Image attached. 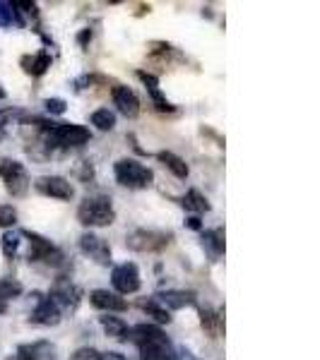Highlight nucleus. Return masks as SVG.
Returning <instances> with one entry per match:
<instances>
[{"label": "nucleus", "mask_w": 320, "mask_h": 360, "mask_svg": "<svg viewBox=\"0 0 320 360\" xmlns=\"http://www.w3.org/2000/svg\"><path fill=\"white\" fill-rule=\"evenodd\" d=\"M90 37H92V32H90V29H85V32L80 34V44L85 46V41H87V39H90Z\"/></svg>", "instance_id": "nucleus-36"}, {"label": "nucleus", "mask_w": 320, "mask_h": 360, "mask_svg": "<svg viewBox=\"0 0 320 360\" xmlns=\"http://www.w3.org/2000/svg\"><path fill=\"white\" fill-rule=\"evenodd\" d=\"M78 221L87 226V229L111 226L116 221V209L111 205V197H106V195L85 197L78 207Z\"/></svg>", "instance_id": "nucleus-2"}, {"label": "nucleus", "mask_w": 320, "mask_h": 360, "mask_svg": "<svg viewBox=\"0 0 320 360\" xmlns=\"http://www.w3.org/2000/svg\"><path fill=\"white\" fill-rule=\"evenodd\" d=\"M8 312V303H0V315H5Z\"/></svg>", "instance_id": "nucleus-37"}, {"label": "nucleus", "mask_w": 320, "mask_h": 360, "mask_svg": "<svg viewBox=\"0 0 320 360\" xmlns=\"http://www.w3.org/2000/svg\"><path fill=\"white\" fill-rule=\"evenodd\" d=\"M0 245H3V255L8 259H15L22 245V233L20 231H5V236L0 238Z\"/></svg>", "instance_id": "nucleus-24"}, {"label": "nucleus", "mask_w": 320, "mask_h": 360, "mask_svg": "<svg viewBox=\"0 0 320 360\" xmlns=\"http://www.w3.org/2000/svg\"><path fill=\"white\" fill-rule=\"evenodd\" d=\"M137 77L144 82V89H147V91H149V96H152L156 111H161V113H173V111H176V106H173V103H168V101H166V96L161 94L159 79H156L152 72H144V70H137Z\"/></svg>", "instance_id": "nucleus-16"}, {"label": "nucleus", "mask_w": 320, "mask_h": 360, "mask_svg": "<svg viewBox=\"0 0 320 360\" xmlns=\"http://www.w3.org/2000/svg\"><path fill=\"white\" fill-rule=\"evenodd\" d=\"M51 298L56 300L58 307H75L80 303V288L70 278H58L51 288Z\"/></svg>", "instance_id": "nucleus-14"}, {"label": "nucleus", "mask_w": 320, "mask_h": 360, "mask_svg": "<svg viewBox=\"0 0 320 360\" xmlns=\"http://www.w3.org/2000/svg\"><path fill=\"white\" fill-rule=\"evenodd\" d=\"M90 303L97 307V310H104L106 315H111V312H123L128 310V303L123 298H121L118 293H111L106 291V288H97V291L90 293Z\"/></svg>", "instance_id": "nucleus-13"}, {"label": "nucleus", "mask_w": 320, "mask_h": 360, "mask_svg": "<svg viewBox=\"0 0 320 360\" xmlns=\"http://www.w3.org/2000/svg\"><path fill=\"white\" fill-rule=\"evenodd\" d=\"M181 205L183 209H188V212H193V217H200V214H205L209 212V202H207V197L200 193V190H188V193L183 195V200H181Z\"/></svg>", "instance_id": "nucleus-20"}, {"label": "nucleus", "mask_w": 320, "mask_h": 360, "mask_svg": "<svg viewBox=\"0 0 320 360\" xmlns=\"http://www.w3.org/2000/svg\"><path fill=\"white\" fill-rule=\"evenodd\" d=\"M0 178H3V183H5V190H8L13 197H25L27 195L29 173H27L25 164L3 156V159H0Z\"/></svg>", "instance_id": "nucleus-6"}, {"label": "nucleus", "mask_w": 320, "mask_h": 360, "mask_svg": "<svg viewBox=\"0 0 320 360\" xmlns=\"http://www.w3.org/2000/svg\"><path fill=\"white\" fill-rule=\"evenodd\" d=\"M113 176L118 180L123 188H130V190H142V188H149L154 180V173L152 168H147L144 164H140L135 159H118L113 166Z\"/></svg>", "instance_id": "nucleus-3"}, {"label": "nucleus", "mask_w": 320, "mask_h": 360, "mask_svg": "<svg viewBox=\"0 0 320 360\" xmlns=\"http://www.w3.org/2000/svg\"><path fill=\"white\" fill-rule=\"evenodd\" d=\"M0 98H5V91L3 89H0Z\"/></svg>", "instance_id": "nucleus-38"}, {"label": "nucleus", "mask_w": 320, "mask_h": 360, "mask_svg": "<svg viewBox=\"0 0 320 360\" xmlns=\"http://www.w3.org/2000/svg\"><path fill=\"white\" fill-rule=\"evenodd\" d=\"M8 360H17V356H10V358H8Z\"/></svg>", "instance_id": "nucleus-39"}, {"label": "nucleus", "mask_w": 320, "mask_h": 360, "mask_svg": "<svg viewBox=\"0 0 320 360\" xmlns=\"http://www.w3.org/2000/svg\"><path fill=\"white\" fill-rule=\"evenodd\" d=\"M34 188L46 197H54V200H63V202L75 197V188L70 185V180L63 176H44L34 183Z\"/></svg>", "instance_id": "nucleus-9"}, {"label": "nucleus", "mask_w": 320, "mask_h": 360, "mask_svg": "<svg viewBox=\"0 0 320 360\" xmlns=\"http://www.w3.org/2000/svg\"><path fill=\"white\" fill-rule=\"evenodd\" d=\"M101 360H125V356H121V353H116V351H109V353H101Z\"/></svg>", "instance_id": "nucleus-32"}, {"label": "nucleus", "mask_w": 320, "mask_h": 360, "mask_svg": "<svg viewBox=\"0 0 320 360\" xmlns=\"http://www.w3.org/2000/svg\"><path fill=\"white\" fill-rule=\"evenodd\" d=\"M17 360H58V351L51 341H32L17 348Z\"/></svg>", "instance_id": "nucleus-12"}, {"label": "nucleus", "mask_w": 320, "mask_h": 360, "mask_svg": "<svg viewBox=\"0 0 320 360\" xmlns=\"http://www.w3.org/2000/svg\"><path fill=\"white\" fill-rule=\"evenodd\" d=\"M111 283H113L116 291H118V295L137 293V291H140V271H137V264L123 262V264L113 266V271H111Z\"/></svg>", "instance_id": "nucleus-8"}, {"label": "nucleus", "mask_w": 320, "mask_h": 360, "mask_svg": "<svg viewBox=\"0 0 320 360\" xmlns=\"http://www.w3.org/2000/svg\"><path fill=\"white\" fill-rule=\"evenodd\" d=\"M202 248L209 252L212 259H219L224 255V231L214 229V231H205L202 233Z\"/></svg>", "instance_id": "nucleus-19"}, {"label": "nucleus", "mask_w": 320, "mask_h": 360, "mask_svg": "<svg viewBox=\"0 0 320 360\" xmlns=\"http://www.w3.org/2000/svg\"><path fill=\"white\" fill-rule=\"evenodd\" d=\"M176 360H195V358H193V353H190V351H178Z\"/></svg>", "instance_id": "nucleus-35"}, {"label": "nucleus", "mask_w": 320, "mask_h": 360, "mask_svg": "<svg viewBox=\"0 0 320 360\" xmlns=\"http://www.w3.org/2000/svg\"><path fill=\"white\" fill-rule=\"evenodd\" d=\"M22 238H27V243H29V259H32V262H44L49 266L66 264V255H63V250L56 248L49 238L32 233V231H22Z\"/></svg>", "instance_id": "nucleus-4"}, {"label": "nucleus", "mask_w": 320, "mask_h": 360, "mask_svg": "<svg viewBox=\"0 0 320 360\" xmlns=\"http://www.w3.org/2000/svg\"><path fill=\"white\" fill-rule=\"evenodd\" d=\"M80 250H82L85 255H90L97 264H104V266L111 264V248H109V243L104 240V238H99L94 233H85L80 238Z\"/></svg>", "instance_id": "nucleus-10"}, {"label": "nucleus", "mask_w": 320, "mask_h": 360, "mask_svg": "<svg viewBox=\"0 0 320 360\" xmlns=\"http://www.w3.org/2000/svg\"><path fill=\"white\" fill-rule=\"evenodd\" d=\"M32 322L42 324V327H56V324L61 322V307L56 305V300L51 298V295L39 298V303L32 312Z\"/></svg>", "instance_id": "nucleus-11"}, {"label": "nucleus", "mask_w": 320, "mask_h": 360, "mask_svg": "<svg viewBox=\"0 0 320 360\" xmlns=\"http://www.w3.org/2000/svg\"><path fill=\"white\" fill-rule=\"evenodd\" d=\"M142 310L147 312V315H152L159 324H168V322H171V315H168V310H166V307H161L154 298L144 300V303H142Z\"/></svg>", "instance_id": "nucleus-28"}, {"label": "nucleus", "mask_w": 320, "mask_h": 360, "mask_svg": "<svg viewBox=\"0 0 320 360\" xmlns=\"http://www.w3.org/2000/svg\"><path fill=\"white\" fill-rule=\"evenodd\" d=\"M70 360H101V353L97 348H80L70 356Z\"/></svg>", "instance_id": "nucleus-30"}, {"label": "nucleus", "mask_w": 320, "mask_h": 360, "mask_svg": "<svg viewBox=\"0 0 320 360\" xmlns=\"http://www.w3.org/2000/svg\"><path fill=\"white\" fill-rule=\"evenodd\" d=\"M92 125L101 132H109L116 127V113L109 111V108H99V111L92 113Z\"/></svg>", "instance_id": "nucleus-25"}, {"label": "nucleus", "mask_w": 320, "mask_h": 360, "mask_svg": "<svg viewBox=\"0 0 320 360\" xmlns=\"http://www.w3.org/2000/svg\"><path fill=\"white\" fill-rule=\"evenodd\" d=\"M200 319H202V327H205L212 336L222 334V317H219L214 310H209V307H200Z\"/></svg>", "instance_id": "nucleus-26"}, {"label": "nucleus", "mask_w": 320, "mask_h": 360, "mask_svg": "<svg viewBox=\"0 0 320 360\" xmlns=\"http://www.w3.org/2000/svg\"><path fill=\"white\" fill-rule=\"evenodd\" d=\"M99 322H101L104 332H106L109 336H113V339H118V341H128V339H130V327H128V324L121 317L104 315V317H99Z\"/></svg>", "instance_id": "nucleus-18"}, {"label": "nucleus", "mask_w": 320, "mask_h": 360, "mask_svg": "<svg viewBox=\"0 0 320 360\" xmlns=\"http://www.w3.org/2000/svg\"><path fill=\"white\" fill-rule=\"evenodd\" d=\"M13 27H25V20L20 17V10L15 8V3L0 0V29H13Z\"/></svg>", "instance_id": "nucleus-22"}, {"label": "nucleus", "mask_w": 320, "mask_h": 360, "mask_svg": "<svg viewBox=\"0 0 320 360\" xmlns=\"http://www.w3.org/2000/svg\"><path fill=\"white\" fill-rule=\"evenodd\" d=\"M90 139H92V132L78 123H56L49 130V144L63 147V149L82 147V144H87Z\"/></svg>", "instance_id": "nucleus-5"}, {"label": "nucleus", "mask_w": 320, "mask_h": 360, "mask_svg": "<svg viewBox=\"0 0 320 360\" xmlns=\"http://www.w3.org/2000/svg\"><path fill=\"white\" fill-rule=\"evenodd\" d=\"M156 159H159L161 164H164L176 178H188L190 168H188V164H185V161L181 159V156H176L173 152H159V154H156Z\"/></svg>", "instance_id": "nucleus-21"}, {"label": "nucleus", "mask_w": 320, "mask_h": 360, "mask_svg": "<svg viewBox=\"0 0 320 360\" xmlns=\"http://www.w3.org/2000/svg\"><path fill=\"white\" fill-rule=\"evenodd\" d=\"M171 233L164 231H152V229H135L133 233H128L125 245L135 252H159L161 248L168 245Z\"/></svg>", "instance_id": "nucleus-7"}, {"label": "nucleus", "mask_w": 320, "mask_h": 360, "mask_svg": "<svg viewBox=\"0 0 320 360\" xmlns=\"http://www.w3.org/2000/svg\"><path fill=\"white\" fill-rule=\"evenodd\" d=\"M22 65H25V70L29 75H34V77H42L46 70L51 68V56L46 53V51H39L34 58H25V60H22Z\"/></svg>", "instance_id": "nucleus-23"}, {"label": "nucleus", "mask_w": 320, "mask_h": 360, "mask_svg": "<svg viewBox=\"0 0 320 360\" xmlns=\"http://www.w3.org/2000/svg\"><path fill=\"white\" fill-rule=\"evenodd\" d=\"M13 118V111H0V130L8 125V120Z\"/></svg>", "instance_id": "nucleus-33"}, {"label": "nucleus", "mask_w": 320, "mask_h": 360, "mask_svg": "<svg viewBox=\"0 0 320 360\" xmlns=\"http://www.w3.org/2000/svg\"><path fill=\"white\" fill-rule=\"evenodd\" d=\"M17 224V209L13 205H0V229H13Z\"/></svg>", "instance_id": "nucleus-29"}, {"label": "nucleus", "mask_w": 320, "mask_h": 360, "mask_svg": "<svg viewBox=\"0 0 320 360\" xmlns=\"http://www.w3.org/2000/svg\"><path fill=\"white\" fill-rule=\"evenodd\" d=\"M44 106H46V111H49V113H56V115L66 113V101H63V98H46Z\"/></svg>", "instance_id": "nucleus-31"}, {"label": "nucleus", "mask_w": 320, "mask_h": 360, "mask_svg": "<svg viewBox=\"0 0 320 360\" xmlns=\"http://www.w3.org/2000/svg\"><path fill=\"white\" fill-rule=\"evenodd\" d=\"M130 339L140 348V360H176V348L166 334L154 324H137L130 329Z\"/></svg>", "instance_id": "nucleus-1"}, {"label": "nucleus", "mask_w": 320, "mask_h": 360, "mask_svg": "<svg viewBox=\"0 0 320 360\" xmlns=\"http://www.w3.org/2000/svg\"><path fill=\"white\" fill-rule=\"evenodd\" d=\"M188 226H190V229H195V231H200V229H202L200 217H190V219H188Z\"/></svg>", "instance_id": "nucleus-34"}, {"label": "nucleus", "mask_w": 320, "mask_h": 360, "mask_svg": "<svg viewBox=\"0 0 320 360\" xmlns=\"http://www.w3.org/2000/svg\"><path fill=\"white\" fill-rule=\"evenodd\" d=\"M113 103L118 106V111L125 115V118H135L140 113V98L133 89H128L123 84H116L113 86Z\"/></svg>", "instance_id": "nucleus-15"}, {"label": "nucleus", "mask_w": 320, "mask_h": 360, "mask_svg": "<svg viewBox=\"0 0 320 360\" xmlns=\"http://www.w3.org/2000/svg\"><path fill=\"white\" fill-rule=\"evenodd\" d=\"M154 300L166 310H181L185 305H195V293L190 291H161L154 295Z\"/></svg>", "instance_id": "nucleus-17"}, {"label": "nucleus", "mask_w": 320, "mask_h": 360, "mask_svg": "<svg viewBox=\"0 0 320 360\" xmlns=\"http://www.w3.org/2000/svg\"><path fill=\"white\" fill-rule=\"evenodd\" d=\"M22 295V283L15 278H0V303H8Z\"/></svg>", "instance_id": "nucleus-27"}]
</instances>
